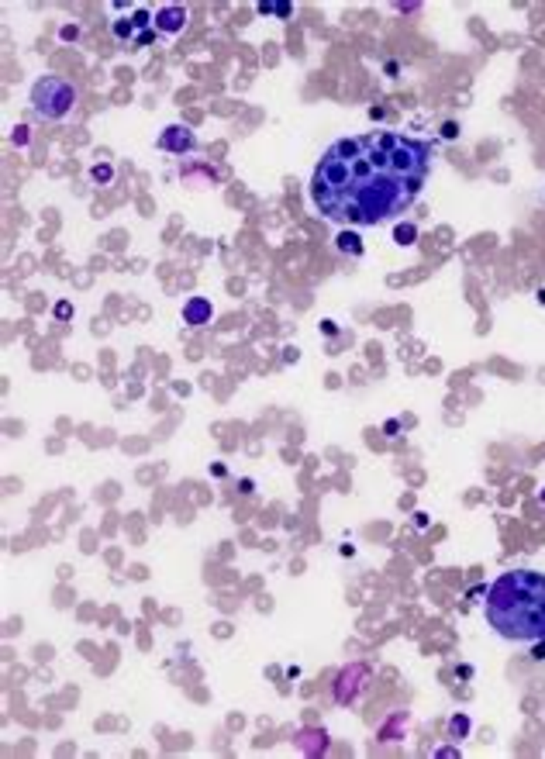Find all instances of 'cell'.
<instances>
[{
	"mask_svg": "<svg viewBox=\"0 0 545 759\" xmlns=\"http://www.w3.org/2000/svg\"><path fill=\"white\" fill-rule=\"evenodd\" d=\"M428 163V145L397 131L338 138L314 166L311 201L328 221L379 224L415 204Z\"/></svg>",
	"mask_w": 545,
	"mask_h": 759,
	"instance_id": "obj_1",
	"label": "cell"
},
{
	"mask_svg": "<svg viewBox=\"0 0 545 759\" xmlns=\"http://www.w3.org/2000/svg\"><path fill=\"white\" fill-rule=\"evenodd\" d=\"M490 629L507 642H542L545 638V577L535 570L501 573L483 600Z\"/></svg>",
	"mask_w": 545,
	"mask_h": 759,
	"instance_id": "obj_2",
	"label": "cell"
},
{
	"mask_svg": "<svg viewBox=\"0 0 545 759\" xmlns=\"http://www.w3.org/2000/svg\"><path fill=\"white\" fill-rule=\"evenodd\" d=\"M76 104V86L66 83L62 76H42L32 86V107L45 121H62Z\"/></svg>",
	"mask_w": 545,
	"mask_h": 759,
	"instance_id": "obj_3",
	"label": "cell"
},
{
	"mask_svg": "<svg viewBox=\"0 0 545 759\" xmlns=\"http://www.w3.org/2000/svg\"><path fill=\"white\" fill-rule=\"evenodd\" d=\"M159 145L163 149H169V152H190L194 145H197V138H194V131L190 128H180V125H173V128H166L163 131V138H159Z\"/></svg>",
	"mask_w": 545,
	"mask_h": 759,
	"instance_id": "obj_4",
	"label": "cell"
},
{
	"mask_svg": "<svg viewBox=\"0 0 545 759\" xmlns=\"http://www.w3.org/2000/svg\"><path fill=\"white\" fill-rule=\"evenodd\" d=\"M210 314H214V307H210L208 297H190V300L183 304V321H187L190 328H201V325H208Z\"/></svg>",
	"mask_w": 545,
	"mask_h": 759,
	"instance_id": "obj_5",
	"label": "cell"
},
{
	"mask_svg": "<svg viewBox=\"0 0 545 759\" xmlns=\"http://www.w3.org/2000/svg\"><path fill=\"white\" fill-rule=\"evenodd\" d=\"M156 25H159V32L176 35V32H183V25H187V11H183V7H163V11L156 14Z\"/></svg>",
	"mask_w": 545,
	"mask_h": 759,
	"instance_id": "obj_6",
	"label": "cell"
},
{
	"mask_svg": "<svg viewBox=\"0 0 545 759\" xmlns=\"http://www.w3.org/2000/svg\"><path fill=\"white\" fill-rule=\"evenodd\" d=\"M259 11H262V14H287L290 7H287V4H262Z\"/></svg>",
	"mask_w": 545,
	"mask_h": 759,
	"instance_id": "obj_7",
	"label": "cell"
},
{
	"mask_svg": "<svg viewBox=\"0 0 545 759\" xmlns=\"http://www.w3.org/2000/svg\"><path fill=\"white\" fill-rule=\"evenodd\" d=\"M338 242H342V249H352V253H359V246H356L359 239H356V235H342Z\"/></svg>",
	"mask_w": 545,
	"mask_h": 759,
	"instance_id": "obj_8",
	"label": "cell"
},
{
	"mask_svg": "<svg viewBox=\"0 0 545 759\" xmlns=\"http://www.w3.org/2000/svg\"><path fill=\"white\" fill-rule=\"evenodd\" d=\"M93 176H97V180H107V176H111V169H107V166H104V169L97 166V169H93Z\"/></svg>",
	"mask_w": 545,
	"mask_h": 759,
	"instance_id": "obj_9",
	"label": "cell"
}]
</instances>
